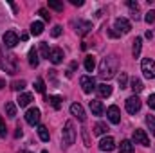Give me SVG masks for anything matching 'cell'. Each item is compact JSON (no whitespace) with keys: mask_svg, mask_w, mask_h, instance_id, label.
Listing matches in <instances>:
<instances>
[{"mask_svg":"<svg viewBox=\"0 0 155 153\" xmlns=\"http://www.w3.org/2000/svg\"><path fill=\"white\" fill-rule=\"evenodd\" d=\"M117 72V58L116 56H107L101 60L99 63V76L105 77V79H110L114 77Z\"/></svg>","mask_w":155,"mask_h":153,"instance_id":"obj_1","label":"cell"},{"mask_svg":"<svg viewBox=\"0 0 155 153\" xmlns=\"http://www.w3.org/2000/svg\"><path fill=\"white\" fill-rule=\"evenodd\" d=\"M61 137H63V146L65 148H69V146L74 144V141H76V130H74V122L72 121H67L65 122V128H63Z\"/></svg>","mask_w":155,"mask_h":153,"instance_id":"obj_2","label":"cell"},{"mask_svg":"<svg viewBox=\"0 0 155 153\" xmlns=\"http://www.w3.org/2000/svg\"><path fill=\"white\" fill-rule=\"evenodd\" d=\"M141 70H143V74H144L146 79H153L155 77V61L152 58H144L141 61Z\"/></svg>","mask_w":155,"mask_h":153,"instance_id":"obj_3","label":"cell"},{"mask_svg":"<svg viewBox=\"0 0 155 153\" xmlns=\"http://www.w3.org/2000/svg\"><path fill=\"white\" fill-rule=\"evenodd\" d=\"M141 105H143L141 99L134 94V96H130V97L126 99V112H128V114H137V112L141 110Z\"/></svg>","mask_w":155,"mask_h":153,"instance_id":"obj_4","label":"cell"},{"mask_svg":"<svg viewBox=\"0 0 155 153\" xmlns=\"http://www.w3.org/2000/svg\"><path fill=\"white\" fill-rule=\"evenodd\" d=\"M79 85H81V88H83V92L85 94H90L92 90H96V79L92 76H81V79H79Z\"/></svg>","mask_w":155,"mask_h":153,"instance_id":"obj_5","label":"cell"},{"mask_svg":"<svg viewBox=\"0 0 155 153\" xmlns=\"http://www.w3.org/2000/svg\"><path fill=\"white\" fill-rule=\"evenodd\" d=\"M114 29H116V33H123V34H126V33H130L132 31V24L126 20V18H116V22H114Z\"/></svg>","mask_w":155,"mask_h":153,"instance_id":"obj_6","label":"cell"},{"mask_svg":"<svg viewBox=\"0 0 155 153\" xmlns=\"http://www.w3.org/2000/svg\"><path fill=\"white\" fill-rule=\"evenodd\" d=\"M16 56L15 54H7L5 56V60H4V70L7 72V74H15L16 72Z\"/></svg>","mask_w":155,"mask_h":153,"instance_id":"obj_7","label":"cell"},{"mask_svg":"<svg viewBox=\"0 0 155 153\" xmlns=\"http://www.w3.org/2000/svg\"><path fill=\"white\" fill-rule=\"evenodd\" d=\"M134 142L135 144H141V146H150V137L146 135L144 130H134Z\"/></svg>","mask_w":155,"mask_h":153,"instance_id":"obj_8","label":"cell"},{"mask_svg":"<svg viewBox=\"0 0 155 153\" xmlns=\"http://www.w3.org/2000/svg\"><path fill=\"white\" fill-rule=\"evenodd\" d=\"M116 148V141H114V137H110V135H107V137H103L101 141H99V150L101 151H112Z\"/></svg>","mask_w":155,"mask_h":153,"instance_id":"obj_9","label":"cell"},{"mask_svg":"<svg viewBox=\"0 0 155 153\" xmlns=\"http://www.w3.org/2000/svg\"><path fill=\"white\" fill-rule=\"evenodd\" d=\"M72 25L76 27L78 34H87V33H90V29H92V24H90V22H85V20H76V22H72Z\"/></svg>","mask_w":155,"mask_h":153,"instance_id":"obj_10","label":"cell"},{"mask_svg":"<svg viewBox=\"0 0 155 153\" xmlns=\"http://www.w3.org/2000/svg\"><path fill=\"white\" fill-rule=\"evenodd\" d=\"M4 43H5V47H9V49H13V47H16V43H18V34L15 33V31H7V33H4Z\"/></svg>","mask_w":155,"mask_h":153,"instance_id":"obj_11","label":"cell"},{"mask_svg":"<svg viewBox=\"0 0 155 153\" xmlns=\"http://www.w3.org/2000/svg\"><path fill=\"white\" fill-rule=\"evenodd\" d=\"M40 110L38 108H29L27 112H25V121L31 124V126H35V124H38L40 122Z\"/></svg>","mask_w":155,"mask_h":153,"instance_id":"obj_12","label":"cell"},{"mask_svg":"<svg viewBox=\"0 0 155 153\" xmlns=\"http://www.w3.org/2000/svg\"><path fill=\"white\" fill-rule=\"evenodd\" d=\"M107 115H108V121H110L112 124H119V122H121V112H119V108H117L116 105L108 106Z\"/></svg>","mask_w":155,"mask_h":153,"instance_id":"obj_13","label":"cell"},{"mask_svg":"<svg viewBox=\"0 0 155 153\" xmlns=\"http://www.w3.org/2000/svg\"><path fill=\"white\" fill-rule=\"evenodd\" d=\"M71 114L74 115V117H78V121H81V122H85V119H87L85 110H83V106L79 103H72L71 105Z\"/></svg>","mask_w":155,"mask_h":153,"instance_id":"obj_14","label":"cell"},{"mask_svg":"<svg viewBox=\"0 0 155 153\" xmlns=\"http://www.w3.org/2000/svg\"><path fill=\"white\" fill-rule=\"evenodd\" d=\"M49 60H51V63H54V65H60L61 61H63V50L61 49H52L51 50V54H49Z\"/></svg>","mask_w":155,"mask_h":153,"instance_id":"obj_15","label":"cell"},{"mask_svg":"<svg viewBox=\"0 0 155 153\" xmlns=\"http://www.w3.org/2000/svg\"><path fill=\"white\" fill-rule=\"evenodd\" d=\"M96 90H97V96H99V97H110V96H112V86H110L108 83L97 85Z\"/></svg>","mask_w":155,"mask_h":153,"instance_id":"obj_16","label":"cell"},{"mask_svg":"<svg viewBox=\"0 0 155 153\" xmlns=\"http://www.w3.org/2000/svg\"><path fill=\"white\" fill-rule=\"evenodd\" d=\"M90 110H92V114L94 115H103V103L101 101H96V99H92L90 101Z\"/></svg>","mask_w":155,"mask_h":153,"instance_id":"obj_17","label":"cell"},{"mask_svg":"<svg viewBox=\"0 0 155 153\" xmlns=\"http://www.w3.org/2000/svg\"><path fill=\"white\" fill-rule=\"evenodd\" d=\"M130 88L134 90V94H139V92H143L144 85H143V81H141L139 77H132V81H130Z\"/></svg>","mask_w":155,"mask_h":153,"instance_id":"obj_18","label":"cell"},{"mask_svg":"<svg viewBox=\"0 0 155 153\" xmlns=\"http://www.w3.org/2000/svg\"><path fill=\"white\" fill-rule=\"evenodd\" d=\"M31 101H33V94H20V96H18V99H16V103H18V106H20V108L27 106Z\"/></svg>","mask_w":155,"mask_h":153,"instance_id":"obj_19","label":"cell"},{"mask_svg":"<svg viewBox=\"0 0 155 153\" xmlns=\"http://www.w3.org/2000/svg\"><path fill=\"white\" fill-rule=\"evenodd\" d=\"M38 63H40V58H38V50L33 47V49H29V65L31 67H38Z\"/></svg>","mask_w":155,"mask_h":153,"instance_id":"obj_20","label":"cell"},{"mask_svg":"<svg viewBox=\"0 0 155 153\" xmlns=\"http://www.w3.org/2000/svg\"><path fill=\"white\" fill-rule=\"evenodd\" d=\"M141 47H143V38H137L134 40V47H132V54H134V58H139V54H141Z\"/></svg>","mask_w":155,"mask_h":153,"instance_id":"obj_21","label":"cell"},{"mask_svg":"<svg viewBox=\"0 0 155 153\" xmlns=\"http://www.w3.org/2000/svg\"><path fill=\"white\" fill-rule=\"evenodd\" d=\"M96 69V58L92 56V54H88L87 58H85V70L87 72H92Z\"/></svg>","mask_w":155,"mask_h":153,"instance_id":"obj_22","label":"cell"},{"mask_svg":"<svg viewBox=\"0 0 155 153\" xmlns=\"http://www.w3.org/2000/svg\"><path fill=\"white\" fill-rule=\"evenodd\" d=\"M41 33H43V22H33L31 24V34L40 36Z\"/></svg>","mask_w":155,"mask_h":153,"instance_id":"obj_23","label":"cell"},{"mask_svg":"<svg viewBox=\"0 0 155 153\" xmlns=\"http://www.w3.org/2000/svg\"><path fill=\"white\" fill-rule=\"evenodd\" d=\"M119 153H134V144L132 141H123L119 146Z\"/></svg>","mask_w":155,"mask_h":153,"instance_id":"obj_24","label":"cell"},{"mask_svg":"<svg viewBox=\"0 0 155 153\" xmlns=\"http://www.w3.org/2000/svg\"><path fill=\"white\" fill-rule=\"evenodd\" d=\"M107 132H108V126L105 122H96V126H94V133L96 135H105Z\"/></svg>","mask_w":155,"mask_h":153,"instance_id":"obj_25","label":"cell"},{"mask_svg":"<svg viewBox=\"0 0 155 153\" xmlns=\"http://www.w3.org/2000/svg\"><path fill=\"white\" fill-rule=\"evenodd\" d=\"M128 7H130V11H132V16L137 20V18H139V4L134 2V0H128Z\"/></svg>","mask_w":155,"mask_h":153,"instance_id":"obj_26","label":"cell"},{"mask_svg":"<svg viewBox=\"0 0 155 153\" xmlns=\"http://www.w3.org/2000/svg\"><path fill=\"white\" fill-rule=\"evenodd\" d=\"M47 103H51L52 108L58 110V108L61 106V97H60V96H49V97H47Z\"/></svg>","mask_w":155,"mask_h":153,"instance_id":"obj_27","label":"cell"},{"mask_svg":"<svg viewBox=\"0 0 155 153\" xmlns=\"http://www.w3.org/2000/svg\"><path fill=\"white\" fill-rule=\"evenodd\" d=\"M25 86H27V83H25L24 79H20V81H13V83H11V88H13L15 92H22Z\"/></svg>","mask_w":155,"mask_h":153,"instance_id":"obj_28","label":"cell"},{"mask_svg":"<svg viewBox=\"0 0 155 153\" xmlns=\"http://www.w3.org/2000/svg\"><path fill=\"white\" fill-rule=\"evenodd\" d=\"M38 135H40V139H41L43 142H47V141L51 139V135H49V130H47L45 126H38Z\"/></svg>","mask_w":155,"mask_h":153,"instance_id":"obj_29","label":"cell"},{"mask_svg":"<svg viewBox=\"0 0 155 153\" xmlns=\"http://www.w3.org/2000/svg\"><path fill=\"white\" fill-rule=\"evenodd\" d=\"M40 54H41V58H47V60H49V54H51V49H49V45H47V41H41V43H40Z\"/></svg>","mask_w":155,"mask_h":153,"instance_id":"obj_30","label":"cell"},{"mask_svg":"<svg viewBox=\"0 0 155 153\" xmlns=\"http://www.w3.org/2000/svg\"><path fill=\"white\" fill-rule=\"evenodd\" d=\"M117 83H119L121 88H126V86H128V76H126V72H121V74L117 76Z\"/></svg>","mask_w":155,"mask_h":153,"instance_id":"obj_31","label":"cell"},{"mask_svg":"<svg viewBox=\"0 0 155 153\" xmlns=\"http://www.w3.org/2000/svg\"><path fill=\"white\" fill-rule=\"evenodd\" d=\"M5 114H7V117H16V106H15V103H7L5 105Z\"/></svg>","mask_w":155,"mask_h":153,"instance_id":"obj_32","label":"cell"},{"mask_svg":"<svg viewBox=\"0 0 155 153\" xmlns=\"http://www.w3.org/2000/svg\"><path fill=\"white\" fill-rule=\"evenodd\" d=\"M35 90L40 92V94H43V92H45V83H43V79H41V77H38V79L35 81Z\"/></svg>","mask_w":155,"mask_h":153,"instance_id":"obj_33","label":"cell"},{"mask_svg":"<svg viewBox=\"0 0 155 153\" xmlns=\"http://www.w3.org/2000/svg\"><path fill=\"white\" fill-rule=\"evenodd\" d=\"M146 124H148L152 135H155V117L153 115H146Z\"/></svg>","mask_w":155,"mask_h":153,"instance_id":"obj_34","label":"cell"},{"mask_svg":"<svg viewBox=\"0 0 155 153\" xmlns=\"http://www.w3.org/2000/svg\"><path fill=\"white\" fill-rule=\"evenodd\" d=\"M49 7H51V9H54V11H63V4H61V2L49 0Z\"/></svg>","mask_w":155,"mask_h":153,"instance_id":"obj_35","label":"cell"},{"mask_svg":"<svg viewBox=\"0 0 155 153\" xmlns=\"http://www.w3.org/2000/svg\"><path fill=\"white\" fill-rule=\"evenodd\" d=\"M81 135H83L85 146H90V137H88V130H87V128H81Z\"/></svg>","mask_w":155,"mask_h":153,"instance_id":"obj_36","label":"cell"},{"mask_svg":"<svg viewBox=\"0 0 155 153\" xmlns=\"http://www.w3.org/2000/svg\"><path fill=\"white\" fill-rule=\"evenodd\" d=\"M144 20H146V24H153L155 22V11H148L146 16H144Z\"/></svg>","mask_w":155,"mask_h":153,"instance_id":"obj_37","label":"cell"},{"mask_svg":"<svg viewBox=\"0 0 155 153\" xmlns=\"http://www.w3.org/2000/svg\"><path fill=\"white\" fill-rule=\"evenodd\" d=\"M51 34H52V38H58L61 34V25H54L52 31H51Z\"/></svg>","mask_w":155,"mask_h":153,"instance_id":"obj_38","label":"cell"},{"mask_svg":"<svg viewBox=\"0 0 155 153\" xmlns=\"http://www.w3.org/2000/svg\"><path fill=\"white\" fill-rule=\"evenodd\" d=\"M38 15L43 18V20H45V22H49V20H51V15H49V11H47V9H40Z\"/></svg>","mask_w":155,"mask_h":153,"instance_id":"obj_39","label":"cell"},{"mask_svg":"<svg viewBox=\"0 0 155 153\" xmlns=\"http://www.w3.org/2000/svg\"><path fill=\"white\" fill-rule=\"evenodd\" d=\"M7 135V128L4 124V121H0V137H5Z\"/></svg>","mask_w":155,"mask_h":153,"instance_id":"obj_40","label":"cell"},{"mask_svg":"<svg viewBox=\"0 0 155 153\" xmlns=\"http://www.w3.org/2000/svg\"><path fill=\"white\" fill-rule=\"evenodd\" d=\"M148 106H150L152 110H155V94H152V96L148 97Z\"/></svg>","mask_w":155,"mask_h":153,"instance_id":"obj_41","label":"cell"},{"mask_svg":"<svg viewBox=\"0 0 155 153\" xmlns=\"http://www.w3.org/2000/svg\"><path fill=\"white\" fill-rule=\"evenodd\" d=\"M22 135H24V132H22V128L18 126V128H16V132H15V137L18 139V137H22Z\"/></svg>","mask_w":155,"mask_h":153,"instance_id":"obj_42","label":"cell"},{"mask_svg":"<svg viewBox=\"0 0 155 153\" xmlns=\"http://www.w3.org/2000/svg\"><path fill=\"white\" fill-rule=\"evenodd\" d=\"M72 5H83V0H71Z\"/></svg>","mask_w":155,"mask_h":153,"instance_id":"obj_43","label":"cell"},{"mask_svg":"<svg viewBox=\"0 0 155 153\" xmlns=\"http://www.w3.org/2000/svg\"><path fill=\"white\" fill-rule=\"evenodd\" d=\"M4 60H5V58L2 56V50H0V69H2V70H4Z\"/></svg>","mask_w":155,"mask_h":153,"instance_id":"obj_44","label":"cell"},{"mask_svg":"<svg viewBox=\"0 0 155 153\" xmlns=\"http://www.w3.org/2000/svg\"><path fill=\"white\" fill-rule=\"evenodd\" d=\"M108 36H112V38H117V36H119V33H116V31H108Z\"/></svg>","mask_w":155,"mask_h":153,"instance_id":"obj_45","label":"cell"},{"mask_svg":"<svg viewBox=\"0 0 155 153\" xmlns=\"http://www.w3.org/2000/svg\"><path fill=\"white\" fill-rule=\"evenodd\" d=\"M146 38L152 40V38H153V33H152V31H146Z\"/></svg>","mask_w":155,"mask_h":153,"instance_id":"obj_46","label":"cell"},{"mask_svg":"<svg viewBox=\"0 0 155 153\" xmlns=\"http://www.w3.org/2000/svg\"><path fill=\"white\" fill-rule=\"evenodd\" d=\"M29 38V34H27V33H24V34H22V36H20V40H24V41H25V40Z\"/></svg>","mask_w":155,"mask_h":153,"instance_id":"obj_47","label":"cell"},{"mask_svg":"<svg viewBox=\"0 0 155 153\" xmlns=\"http://www.w3.org/2000/svg\"><path fill=\"white\" fill-rule=\"evenodd\" d=\"M4 86H5V81H4V79H2V77H0V90H2V88H4Z\"/></svg>","mask_w":155,"mask_h":153,"instance_id":"obj_48","label":"cell"},{"mask_svg":"<svg viewBox=\"0 0 155 153\" xmlns=\"http://www.w3.org/2000/svg\"><path fill=\"white\" fill-rule=\"evenodd\" d=\"M18 153H29V151H25V150H22V151H18Z\"/></svg>","mask_w":155,"mask_h":153,"instance_id":"obj_49","label":"cell"},{"mask_svg":"<svg viewBox=\"0 0 155 153\" xmlns=\"http://www.w3.org/2000/svg\"><path fill=\"white\" fill-rule=\"evenodd\" d=\"M41 153H49V151H47V150H43V151H41Z\"/></svg>","mask_w":155,"mask_h":153,"instance_id":"obj_50","label":"cell"}]
</instances>
